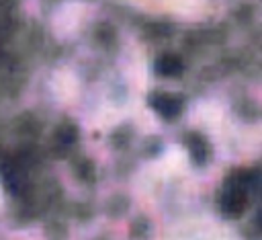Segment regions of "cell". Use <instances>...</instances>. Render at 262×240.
Wrapping results in <instances>:
<instances>
[{"label":"cell","mask_w":262,"mask_h":240,"mask_svg":"<svg viewBox=\"0 0 262 240\" xmlns=\"http://www.w3.org/2000/svg\"><path fill=\"white\" fill-rule=\"evenodd\" d=\"M244 203H246V197H244V193H242V187H231V189L225 193V197H223V201H221V207L225 209V213L237 215V213L242 211Z\"/></svg>","instance_id":"1"},{"label":"cell","mask_w":262,"mask_h":240,"mask_svg":"<svg viewBox=\"0 0 262 240\" xmlns=\"http://www.w3.org/2000/svg\"><path fill=\"white\" fill-rule=\"evenodd\" d=\"M156 72L160 76H176L182 72V64L176 55H164L156 62Z\"/></svg>","instance_id":"2"},{"label":"cell","mask_w":262,"mask_h":240,"mask_svg":"<svg viewBox=\"0 0 262 240\" xmlns=\"http://www.w3.org/2000/svg\"><path fill=\"white\" fill-rule=\"evenodd\" d=\"M151 105H154V109H156L158 113H162V115H166V117H174V115L178 113V109H180V103H178L176 98L168 96V94L156 96V98L151 101Z\"/></svg>","instance_id":"3"}]
</instances>
